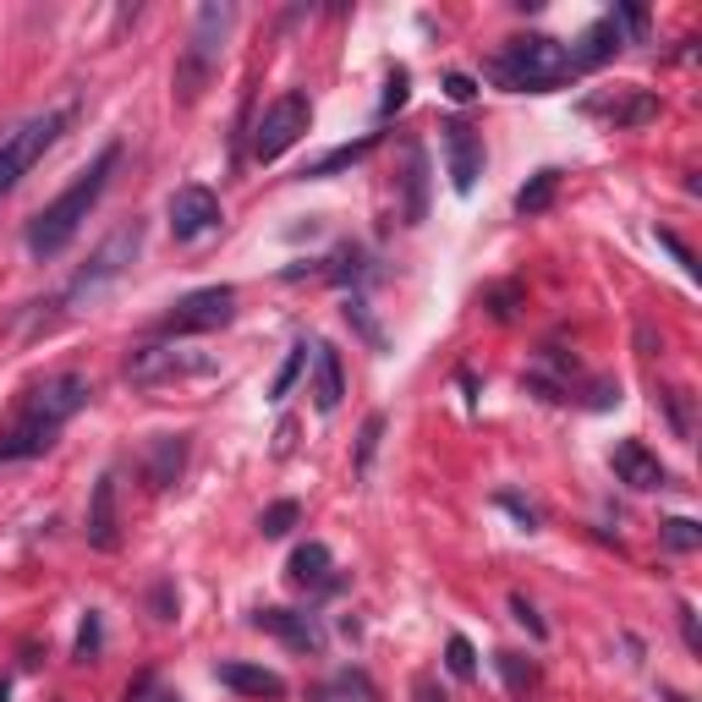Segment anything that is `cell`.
Returning <instances> with one entry per match:
<instances>
[{
  "instance_id": "cell-1",
  "label": "cell",
  "mask_w": 702,
  "mask_h": 702,
  "mask_svg": "<svg viewBox=\"0 0 702 702\" xmlns=\"http://www.w3.org/2000/svg\"><path fill=\"white\" fill-rule=\"evenodd\" d=\"M89 379L83 374H56L45 379L28 401H23V418L0 434V461H34L56 445V434L89 407Z\"/></svg>"
},
{
  "instance_id": "cell-2",
  "label": "cell",
  "mask_w": 702,
  "mask_h": 702,
  "mask_svg": "<svg viewBox=\"0 0 702 702\" xmlns=\"http://www.w3.org/2000/svg\"><path fill=\"white\" fill-rule=\"evenodd\" d=\"M116 165H121V149L110 143V149H100V160L56 198V203H45L34 220H28V253L34 258H56V253H67V242L83 231V220L94 214V203L105 198V187H110V176H116Z\"/></svg>"
},
{
  "instance_id": "cell-3",
  "label": "cell",
  "mask_w": 702,
  "mask_h": 702,
  "mask_svg": "<svg viewBox=\"0 0 702 702\" xmlns=\"http://www.w3.org/2000/svg\"><path fill=\"white\" fill-rule=\"evenodd\" d=\"M489 78L505 83V89H516V94H549V89H560V83L576 78L571 45H560L549 34H522V39H511L489 61Z\"/></svg>"
},
{
  "instance_id": "cell-4",
  "label": "cell",
  "mask_w": 702,
  "mask_h": 702,
  "mask_svg": "<svg viewBox=\"0 0 702 702\" xmlns=\"http://www.w3.org/2000/svg\"><path fill=\"white\" fill-rule=\"evenodd\" d=\"M67 121H72V105H61V110H39V116H28L23 127H12L7 138H0V198H7L56 143H61V132H67Z\"/></svg>"
},
{
  "instance_id": "cell-5",
  "label": "cell",
  "mask_w": 702,
  "mask_h": 702,
  "mask_svg": "<svg viewBox=\"0 0 702 702\" xmlns=\"http://www.w3.org/2000/svg\"><path fill=\"white\" fill-rule=\"evenodd\" d=\"M143 253V220H121L100 247H94V258L78 269V280L67 285V302H83V296H100L110 280H121L127 269H132V258Z\"/></svg>"
},
{
  "instance_id": "cell-6",
  "label": "cell",
  "mask_w": 702,
  "mask_h": 702,
  "mask_svg": "<svg viewBox=\"0 0 702 702\" xmlns=\"http://www.w3.org/2000/svg\"><path fill=\"white\" fill-rule=\"evenodd\" d=\"M307 121H313V105H307V94H280L264 116H258V127H253V160L258 165H269V160H280L302 132H307Z\"/></svg>"
},
{
  "instance_id": "cell-7",
  "label": "cell",
  "mask_w": 702,
  "mask_h": 702,
  "mask_svg": "<svg viewBox=\"0 0 702 702\" xmlns=\"http://www.w3.org/2000/svg\"><path fill=\"white\" fill-rule=\"evenodd\" d=\"M236 318V291L231 285H203L192 296H182L165 318H160V335H209V329H225Z\"/></svg>"
},
{
  "instance_id": "cell-8",
  "label": "cell",
  "mask_w": 702,
  "mask_h": 702,
  "mask_svg": "<svg viewBox=\"0 0 702 702\" xmlns=\"http://www.w3.org/2000/svg\"><path fill=\"white\" fill-rule=\"evenodd\" d=\"M440 143H445V171H451V187L467 198L483 176V138L467 127V121H445L440 127Z\"/></svg>"
},
{
  "instance_id": "cell-9",
  "label": "cell",
  "mask_w": 702,
  "mask_h": 702,
  "mask_svg": "<svg viewBox=\"0 0 702 702\" xmlns=\"http://www.w3.org/2000/svg\"><path fill=\"white\" fill-rule=\"evenodd\" d=\"M220 225V198L209 187H176L171 192V236L176 242H198Z\"/></svg>"
},
{
  "instance_id": "cell-10",
  "label": "cell",
  "mask_w": 702,
  "mask_h": 702,
  "mask_svg": "<svg viewBox=\"0 0 702 702\" xmlns=\"http://www.w3.org/2000/svg\"><path fill=\"white\" fill-rule=\"evenodd\" d=\"M182 374H203V358H187L176 346H138L127 358L132 385H160V379H182Z\"/></svg>"
},
{
  "instance_id": "cell-11",
  "label": "cell",
  "mask_w": 702,
  "mask_h": 702,
  "mask_svg": "<svg viewBox=\"0 0 702 702\" xmlns=\"http://www.w3.org/2000/svg\"><path fill=\"white\" fill-rule=\"evenodd\" d=\"M609 467H615V478H620L625 489H636V494H653V489H664V483H669L664 461H658L642 440H620V445H615V456H609Z\"/></svg>"
},
{
  "instance_id": "cell-12",
  "label": "cell",
  "mask_w": 702,
  "mask_h": 702,
  "mask_svg": "<svg viewBox=\"0 0 702 702\" xmlns=\"http://www.w3.org/2000/svg\"><path fill=\"white\" fill-rule=\"evenodd\" d=\"M83 538H89V549H116L121 543V522H116V472H105L100 483H94V494H89V522H83Z\"/></svg>"
},
{
  "instance_id": "cell-13",
  "label": "cell",
  "mask_w": 702,
  "mask_h": 702,
  "mask_svg": "<svg viewBox=\"0 0 702 702\" xmlns=\"http://www.w3.org/2000/svg\"><path fill=\"white\" fill-rule=\"evenodd\" d=\"M253 625H258V631H269V636H280V642H285V647H296V653H318V647H324L318 620H313V615H296V609H258V615H253Z\"/></svg>"
},
{
  "instance_id": "cell-14",
  "label": "cell",
  "mask_w": 702,
  "mask_h": 702,
  "mask_svg": "<svg viewBox=\"0 0 702 702\" xmlns=\"http://www.w3.org/2000/svg\"><path fill=\"white\" fill-rule=\"evenodd\" d=\"M587 116H609L615 127H642V121H653L658 116V100L653 94H636V89H625V94H593L587 105H582Z\"/></svg>"
},
{
  "instance_id": "cell-15",
  "label": "cell",
  "mask_w": 702,
  "mask_h": 702,
  "mask_svg": "<svg viewBox=\"0 0 702 702\" xmlns=\"http://www.w3.org/2000/svg\"><path fill=\"white\" fill-rule=\"evenodd\" d=\"M340 396H346L340 351H335L329 340H318V346H313V407H318V412H335V407H340Z\"/></svg>"
},
{
  "instance_id": "cell-16",
  "label": "cell",
  "mask_w": 702,
  "mask_h": 702,
  "mask_svg": "<svg viewBox=\"0 0 702 702\" xmlns=\"http://www.w3.org/2000/svg\"><path fill=\"white\" fill-rule=\"evenodd\" d=\"M182 467H187V434H154L149 461H143L149 489H171V483L182 478Z\"/></svg>"
},
{
  "instance_id": "cell-17",
  "label": "cell",
  "mask_w": 702,
  "mask_h": 702,
  "mask_svg": "<svg viewBox=\"0 0 702 702\" xmlns=\"http://www.w3.org/2000/svg\"><path fill=\"white\" fill-rule=\"evenodd\" d=\"M335 560H329V549L324 543H296L291 549V560H285V576H291V587H307V593H318V587H335Z\"/></svg>"
},
{
  "instance_id": "cell-18",
  "label": "cell",
  "mask_w": 702,
  "mask_h": 702,
  "mask_svg": "<svg viewBox=\"0 0 702 702\" xmlns=\"http://www.w3.org/2000/svg\"><path fill=\"white\" fill-rule=\"evenodd\" d=\"M214 675H220V686H231L242 697H285V680L274 669H258V664H242V658H225Z\"/></svg>"
},
{
  "instance_id": "cell-19",
  "label": "cell",
  "mask_w": 702,
  "mask_h": 702,
  "mask_svg": "<svg viewBox=\"0 0 702 702\" xmlns=\"http://www.w3.org/2000/svg\"><path fill=\"white\" fill-rule=\"evenodd\" d=\"M615 50H620V23L604 17V23H593V28L582 34V45H571V67H576V72H593V67H604Z\"/></svg>"
},
{
  "instance_id": "cell-20",
  "label": "cell",
  "mask_w": 702,
  "mask_h": 702,
  "mask_svg": "<svg viewBox=\"0 0 702 702\" xmlns=\"http://www.w3.org/2000/svg\"><path fill=\"white\" fill-rule=\"evenodd\" d=\"M401 187H407V203H401V220L407 225H423L429 214V160L418 143H407V171H401Z\"/></svg>"
},
{
  "instance_id": "cell-21",
  "label": "cell",
  "mask_w": 702,
  "mask_h": 702,
  "mask_svg": "<svg viewBox=\"0 0 702 702\" xmlns=\"http://www.w3.org/2000/svg\"><path fill=\"white\" fill-rule=\"evenodd\" d=\"M313 702H379V691H374V680L363 669H340L335 680H324L313 691Z\"/></svg>"
},
{
  "instance_id": "cell-22",
  "label": "cell",
  "mask_w": 702,
  "mask_h": 702,
  "mask_svg": "<svg viewBox=\"0 0 702 702\" xmlns=\"http://www.w3.org/2000/svg\"><path fill=\"white\" fill-rule=\"evenodd\" d=\"M554 192H560V171H554V165H543V171H533V176H527V187L516 192V214H522V220H533V214H543V209L554 203Z\"/></svg>"
},
{
  "instance_id": "cell-23",
  "label": "cell",
  "mask_w": 702,
  "mask_h": 702,
  "mask_svg": "<svg viewBox=\"0 0 702 702\" xmlns=\"http://www.w3.org/2000/svg\"><path fill=\"white\" fill-rule=\"evenodd\" d=\"M296 522H302V505H296V500H274V505L258 516V533H264V538H285Z\"/></svg>"
},
{
  "instance_id": "cell-24",
  "label": "cell",
  "mask_w": 702,
  "mask_h": 702,
  "mask_svg": "<svg viewBox=\"0 0 702 702\" xmlns=\"http://www.w3.org/2000/svg\"><path fill=\"white\" fill-rule=\"evenodd\" d=\"M307 351H313L307 340H296V346L285 351V363H280V374H274V385H269V396H274V401H280V396H291V385H296V374L307 368Z\"/></svg>"
},
{
  "instance_id": "cell-25",
  "label": "cell",
  "mask_w": 702,
  "mask_h": 702,
  "mask_svg": "<svg viewBox=\"0 0 702 702\" xmlns=\"http://www.w3.org/2000/svg\"><path fill=\"white\" fill-rule=\"evenodd\" d=\"M658 533H664V543H669L675 554H691V549H702V527H697V522H686V516H669Z\"/></svg>"
},
{
  "instance_id": "cell-26",
  "label": "cell",
  "mask_w": 702,
  "mask_h": 702,
  "mask_svg": "<svg viewBox=\"0 0 702 702\" xmlns=\"http://www.w3.org/2000/svg\"><path fill=\"white\" fill-rule=\"evenodd\" d=\"M658 401H664V412H669L675 440H691V396H686V390H658Z\"/></svg>"
},
{
  "instance_id": "cell-27",
  "label": "cell",
  "mask_w": 702,
  "mask_h": 702,
  "mask_svg": "<svg viewBox=\"0 0 702 702\" xmlns=\"http://www.w3.org/2000/svg\"><path fill=\"white\" fill-rule=\"evenodd\" d=\"M407 94H412V72H407V67H396V72H390V83H385V100H379V121H390V116L407 105Z\"/></svg>"
},
{
  "instance_id": "cell-28",
  "label": "cell",
  "mask_w": 702,
  "mask_h": 702,
  "mask_svg": "<svg viewBox=\"0 0 702 702\" xmlns=\"http://www.w3.org/2000/svg\"><path fill=\"white\" fill-rule=\"evenodd\" d=\"M445 664H451V675L472 680V675H478V653H472V642H467V636H451V642H445Z\"/></svg>"
},
{
  "instance_id": "cell-29",
  "label": "cell",
  "mask_w": 702,
  "mask_h": 702,
  "mask_svg": "<svg viewBox=\"0 0 702 702\" xmlns=\"http://www.w3.org/2000/svg\"><path fill=\"white\" fill-rule=\"evenodd\" d=\"M368 149H374V138H368V143H346V149H335V154H324L318 165H307L302 176H329V171H340V165H351V160H363Z\"/></svg>"
},
{
  "instance_id": "cell-30",
  "label": "cell",
  "mask_w": 702,
  "mask_h": 702,
  "mask_svg": "<svg viewBox=\"0 0 702 702\" xmlns=\"http://www.w3.org/2000/svg\"><path fill=\"white\" fill-rule=\"evenodd\" d=\"M379 434H385V418L374 412V418L363 423V440H358V472H368V467H374V451H379Z\"/></svg>"
},
{
  "instance_id": "cell-31",
  "label": "cell",
  "mask_w": 702,
  "mask_h": 702,
  "mask_svg": "<svg viewBox=\"0 0 702 702\" xmlns=\"http://www.w3.org/2000/svg\"><path fill=\"white\" fill-rule=\"evenodd\" d=\"M500 669H505V680H511V691H522V686L533 680V664H527L522 653H500Z\"/></svg>"
},
{
  "instance_id": "cell-32",
  "label": "cell",
  "mask_w": 702,
  "mask_h": 702,
  "mask_svg": "<svg viewBox=\"0 0 702 702\" xmlns=\"http://www.w3.org/2000/svg\"><path fill=\"white\" fill-rule=\"evenodd\" d=\"M346 318H351V324H358V329L368 335V346H374V351L385 346V335H379V324L368 318V307H363V302H351V307H346Z\"/></svg>"
},
{
  "instance_id": "cell-33",
  "label": "cell",
  "mask_w": 702,
  "mask_h": 702,
  "mask_svg": "<svg viewBox=\"0 0 702 702\" xmlns=\"http://www.w3.org/2000/svg\"><path fill=\"white\" fill-rule=\"evenodd\" d=\"M94 653H100V615H89V620H83V631H78V658L89 664Z\"/></svg>"
},
{
  "instance_id": "cell-34",
  "label": "cell",
  "mask_w": 702,
  "mask_h": 702,
  "mask_svg": "<svg viewBox=\"0 0 702 702\" xmlns=\"http://www.w3.org/2000/svg\"><path fill=\"white\" fill-rule=\"evenodd\" d=\"M511 609H516V620H522V625H527V631H533V636H549V625H543V620H538V609H533V604H527V598H522V593H516V598H511Z\"/></svg>"
},
{
  "instance_id": "cell-35",
  "label": "cell",
  "mask_w": 702,
  "mask_h": 702,
  "mask_svg": "<svg viewBox=\"0 0 702 702\" xmlns=\"http://www.w3.org/2000/svg\"><path fill=\"white\" fill-rule=\"evenodd\" d=\"M483 302H489V313H494V318H511V313H516V307H511V302H516V291H511V285H494Z\"/></svg>"
},
{
  "instance_id": "cell-36",
  "label": "cell",
  "mask_w": 702,
  "mask_h": 702,
  "mask_svg": "<svg viewBox=\"0 0 702 702\" xmlns=\"http://www.w3.org/2000/svg\"><path fill=\"white\" fill-rule=\"evenodd\" d=\"M445 94H451L456 105H467L478 89H472V78H467V72H451V78H445Z\"/></svg>"
},
{
  "instance_id": "cell-37",
  "label": "cell",
  "mask_w": 702,
  "mask_h": 702,
  "mask_svg": "<svg viewBox=\"0 0 702 702\" xmlns=\"http://www.w3.org/2000/svg\"><path fill=\"white\" fill-rule=\"evenodd\" d=\"M675 615H680V631H686V647L697 653V647H702V631H697V615H691V604H680Z\"/></svg>"
},
{
  "instance_id": "cell-38",
  "label": "cell",
  "mask_w": 702,
  "mask_h": 702,
  "mask_svg": "<svg viewBox=\"0 0 702 702\" xmlns=\"http://www.w3.org/2000/svg\"><path fill=\"white\" fill-rule=\"evenodd\" d=\"M658 242H664V247H669V253H675V264H680V269H686V274H697V264H691V253H686V247H680V242H675V236H669V231H658Z\"/></svg>"
},
{
  "instance_id": "cell-39",
  "label": "cell",
  "mask_w": 702,
  "mask_h": 702,
  "mask_svg": "<svg viewBox=\"0 0 702 702\" xmlns=\"http://www.w3.org/2000/svg\"><path fill=\"white\" fill-rule=\"evenodd\" d=\"M615 23H625L631 34H642V28H647V12H642V7H625V12H615Z\"/></svg>"
},
{
  "instance_id": "cell-40",
  "label": "cell",
  "mask_w": 702,
  "mask_h": 702,
  "mask_svg": "<svg viewBox=\"0 0 702 702\" xmlns=\"http://www.w3.org/2000/svg\"><path fill=\"white\" fill-rule=\"evenodd\" d=\"M418 702H445V691H434V680L423 675V680H418Z\"/></svg>"
},
{
  "instance_id": "cell-41",
  "label": "cell",
  "mask_w": 702,
  "mask_h": 702,
  "mask_svg": "<svg viewBox=\"0 0 702 702\" xmlns=\"http://www.w3.org/2000/svg\"><path fill=\"white\" fill-rule=\"evenodd\" d=\"M149 702H182V697H176V691H154Z\"/></svg>"
}]
</instances>
